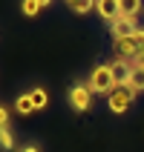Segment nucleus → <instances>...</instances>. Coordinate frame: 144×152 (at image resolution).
I'll use <instances>...</instances> for the list:
<instances>
[{"label":"nucleus","mask_w":144,"mask_h":152,"mask_svg":"<svg viewBox=\"0 0 144 152\" xmlns=\"http://www.w3.org/2000/svg\"><path fill=\"white\" fill-rule=\"evenodd\" d=\"M41 3V9H46V6H52V0H38Z\"/></svg>","instance_id":"dca6fc26"},{"label":"nucleus","mask_w":144,"mask_h":152,"mask_svg":"<svg viewBox=\"0 0 144 152\" xmlns=\"http://www.w3.org/2000/svg\"><path fill=\"white\" fill-rule=\"evenodd\" d=\"M95 12L107 20V23H112L115 17H121V9H118V0H95Z\"/></svg>","instance_id":"423d86ee"},{"label":"nucleus","mask_w":144,"mask_h":152,"mask_svg":"<svg viewBox=\"0 0 144 152\" xmlns=\"http://www.w3.org/2000/svg\"><path fill=\"white\" fill-rule=\"evenodd\" d=\"M138 17H115L110 23V32H112V40H124V37H133V34L138 32Z\"/></svg>","instance_id":"20e7f679"},{"label":"nucleus","mask_w":144,"mask_h":152,"mask_svg":"<svg viewBox=\"0 0 144 152\" xmlns=\"http://www.w3.org/2000/svg\"><path fill=\"white\" fill-rule=\"evenodd\" d=\"M3 126H9V109L6 106H0V129Z\"/></svg>","instance_id":"4468645a"},{"label":"nucleus","mask_w":144,"mask_h":152,"mask_svg":"<svg viewBox=\"0 0 144 152\" xmlns=\"http://www.w3.org/2000/svg\"><path fill=\"white\" fill-rule=\"evenodd\" d=\"M20 12H23L26 17H35L41 12V3H38V0H23V3H20Z\"/></svg>","instance_id":"ddd939ff"},{"label":"nucleus","mask_w":144,"mask_h":152,"mask_svg":"<svg viewBox=\"0 0 144 152\" xmlns=\"http://www.w3.org/2000/svg\"><path fill=\"white\" fill-rule=\"evenodd\" d=\"M69 103H72V109L75 112H86L92 106V89L89 83H75L69 89Z\"/></svg>","instance_id":"7ed1b4c3"},{"label":"nucleus","mask_w":144,"mask_h":152,"mask_svg":"<svg viewBox=\"0 0 144 152\" xmlns=\"http://www.w3.org/2000/svg\"><path fill=\"white\" fill-rule=\"evenodd\" d=\"M127 89H130L133 95L144 92V69L136 66V63H133V75H130V80H127Z\"/></svg>","instance_id":"0eeeda50"},{"label":"nucleus","mask_w":144,"mask_h":152,"mask_svg":"<svg viewBox=\"0 0 144 152\" xmlns=\"http://www.w3.org/2000/svg\"><path fill=\"white\" fill-rule=\"evenodd\" d=\"M66 6L75 12V15H86L89 9H95V0H66Z\"/></svg>","instance_id":"1a4fd4ad"},{"label":"nucleus","mask_w":144,"mask_h":152,"mask_svg":"<svg viewBox=\"0 0 144 152\" xmlns=\"http://www.w3.org/2000/svg\"><path fill=\"white\" fill-rule=\"evenodd\" d=\"M29 98H32V103H35V109H43V106H46V103H49V95L43 92L41 86H38V89H32V92H29Z\"/></svg>","instance_id":"9b49d317"},{"label":"nucleus","mask_w":144,"mask_h":152,"mask_svg":"<svg viewBox=\"0 0 144 152\" xmlns=\"http://www.w3.org/2000/svg\"><path fill=\"white\" fill-rule=\"evenodd\" d=\"M15 109L20 112V115H29V112H35V103H32V98H29V92L20 95V98L15 101Z\"/></svg>","instance_id":"9d476101"},{"label":"nucleus","mask_w":144,"mask_h":152,"mask_svg":"<svg viewBox=\"0 0 144 152\" xmlns=\"http://www.w3.org/2000/svg\"><path fill=\"white\" fill-rule=\"evenodd\" d=\"M133 101H136V95L130 92L127 86H115L110 92V98H107V106H110V112H115V115H124V112L133 106Z\"/></svg>","instance_id":"f03ea898"},{"label":"nucleus","mask_w":144,"mask_h":152,"mask_svg":"<svg viewBox=\"0 0 144 152\" xmlns=\"http://www.w3.org/2000/svg\"><path fill=\"white\" fill-rule=\"evenodd\" d=\"M64 3H66V0H64Z\"/></svg>","instance_id":"f3484780"},{"label":"nucleus","mask_w":144,"mask_h":152,"mask_svg":"<svg viewBox=\"0 0 144 152\" xmlns=\"http://www.w3.org/2000/svg\"><path fill=\"white\" fill-rule=\"evenodd\" d=\"M110 69H112V77L118 86H127L130 75H133V60H124V58H115L110 60Z\"/></svg>","instance_id":"39448f33"},{"label":"nucleus","mask_w":144,"mask_h":152,"mask_svg":"<svg viewBox=\"0 0 144 152\" xmlns=\"http://www.w3.org/2000/svg\"><path fill=\"white\" fill-rule=\"evenodd\" d=\"M12 146H15V135H12V129H9V126H3V129H0V149H12Z\"/></svg>","instance_id":"f8f14e48"},{"label":"nucleus","mask_w":144,"mask_h":152,"mask_svg":"<svg viewBox=\"0 0 144 152\" xmlns=\"http://www.w3.org/2000/svg\"><path fill=\"white\" fill-rule=\"evenodd\" d=\"M141 0H118V9H121V15L124 17H138L141 15Z\"/></svg>","instance_id":"6e6552de"},{"label":"nucleus","mask_w":144,"mask_h":152,"mask_svg":"<svg viewBox=\"0 0 144 152\" xmlns=\"http://www.w3.org/2000/svg\"><path fill=\"white\" fill-rule=\"evenodd\" d=\"M20 152H41V149H38V146H32V144H29V146H23V149H20Z\"/></svg>","instance_id":"2eb2a0df"},{"label":"nucleus","mask_w":144,"mask_h":152,"mask_svg":"<svg viewBox=\"0 0 144 152\" xmlns=\"http://www.w3.org/2000/svg\"><path fill=\"white\" fill-rule=\"evenodd\" d=\"M115 86L118 83H115V77H112L110 63H98V66L89 72V89H92V95H110Z\"/></svg>","instance_id":"f257e3e1"}]
</instances>
